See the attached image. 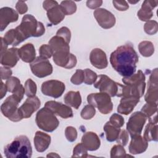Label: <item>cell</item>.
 <instances>
[{
  "label": "cell",
  "mask_w": 158,
  "mask_h": 158,
  "mask_svg": "<svg viewBox=\"0 0 158 158\" xmlns=\"http://www.w3.org/2000/svg\"><path fill=\"white\" fill-rule=\"evenodd\" d=\"M98 81L94 84V86L101 92L107 93L110 97L117 96L119 91V83H116L106 75L98 76Z\"/></svg>",
  "instance_id": "8fae6325"
},
{
  "label": "cell",
  "mask_w": 158,
  "mask_h": 158,
  "mask_svg": "<svg viewBox=\"0 0 158 158\" xmlns=\"http://www.w3.org/2000/svg\"><path fill=\"white\" fill-rule=\"evenodd\" d=\"M128 140V135L127 131L125 130H122L118 135V138L117 139V142L119 144H121L123 146L127 145Z\"/></svg>",
  "instance_id": "f6af8a7d"
},
{
  "label": "cell",
  "mask_w": 158,
  "mask_h": 158,
  "mask_svg": "<svg viewBox=\"0 0 158 158\" xmlns=\"http://www.w3.org/2000/svg\"><path fill=\"white\" fill-rule=\"evenodd\" d=\"M139 57L130 43L118 47L110 56V62L114 69L123 77L135 73Z\"/></svg>",
  "instance_id": "6da1fadb"
},
{
  "label": "cell",
  "mask_w": 158,
  "mask_h": 158,
  "mask_svg": "<svg viewBox=\"0 0 158 158\" xmlns=\"http://www.w3.org/2000/svg\"><path fill=\"white\" fill-rule=\"evenodd\" d=\"M43 8L47 11V16L50 22L56 25L61 22L65 17L60 5L56 1H44Z\"/></svg>",
  "instance_id": "30bf717a"
},
{
  "label": "cell",
  "mask_w": 158,
  "mask_h": 158,
  "mask_svg": "<svg viewBox=\"0 0 158 158\" xmlns=\"http://www.w3.org/2000/svg\"><path fill=\"white\" fill-rule=\"evenodd\" d=\"M96 113V110L94 106L88 104L85 106L81 111V117L85 120H89L92 118Z\"/></svg>",
  "instance_id": "d590c367"
},
{
  "label": "cell",
  "mask_w": 158,
  "mask_h": 158,
  "mask_svg": "<svg viewBox=\"0 0 158 158\" xmlns=\"http://www.w3.org/2000/svg\"><path fill=\"white\" fill-rule=\"evenodd\" d=\"M40 100L36 96L28 97L25 102L19 108L18 112L21 119L27 118L40 107Z\"/></svg>",
  "instance_id": "5bb4252c"
},
{
  "label": "cell",
  "mask_w": 158,
  "mask_h": 158,
  "mask_svg": "<svg viewBox=\"0 0 158 158\" xmlns=\"http://www.w3.org/2000/svg\"><path fill=\"white\" fill-rule=\"evenodd\" d=\"M19 57L25 62L31 63L36 56L35 47L31 43H27L19 49Z\"/></svg>",
  "instance_id": "4316f807"
},
{
  "label": "cell",
  "mask_w": 158,
  "mask_h": 158,
  "mask_svg": "<svg viewBox=\"0 0 158 158\" xmlns=\"http://www.w3.org/2000/svg\"><path fill=\"white\" fill-rule=\"evenodd\" d=\"M146 118L142 112H135L131 114L127 124V130L131 136L141 135Z\"/></svg>",
  "instance_id": "7c38bea8"
},
{
  "label": "cell",
  "mask_w": 158,
  "mask_h": 158,
  "mask_svg": "<svg viewBox=\"0 0 158 158\" xmlns=\"http://www.w3.org/2000/svg\"><path fill=\"white\" fill-rule=\"evenodd\" d=\"M65 135L67 139L70 142H73L77 138V131L73 127H67L65 130Z\"/></svg>",
  "instance_id": "7bdbcfd3"
},
{
  "label": "cell",
  "mask_w": 158,
  "mask_h": 158,
  "mask_svg": "<svg viewBox=\"0 0 158 158\" xmlns=\"http://www.w3.org/2000/svg\"><path fill=\"white\" fill-rule=\"evenodd\" d=\"M37 86L36 83L30 78H28L25 83V94L28 97L35 96L36 93Z\"/></svg>",
  "instance_id": "d6a6232c"
},
{
  "label": "cell",
  "mask_w": 158,
  "mask_h": 158,
  "mask_svg": "<svg viewBox=\"0 0 158 158\" xmlns=\"http://www.w3.org/2000/svg\"><path fill=\"white\" fill-rule=\"evenodd\" d=\"M12 73V70L7 67H1V78L2 80L9 79Z\"/></svg>",
  "instance_id": "c3c4849f"
},
{
  "label": "cell",
  "mask_w": 158,
  "mask_h": 158,
  "mask_svg": "<svg viewBox=\"0 0 158 158\" xmlns=\"http://www.w3.org/2000/svg\"><path fill=\"white\" fill-rule=\"evenodd\" d=\"M87 101L89 104L97 107L103 114L110 113L113 109L110 96L106 93H91L87 96Z\"/></svg>",
  "instance_id": "8992f818"
},
{
  "label": "cell",
  "mask_w": 158,
  "mask_h": 158,
  "mask_svg": "<svg viewBox=\"0 0 158 158\" xmlns=\"http://www.w3.org/2000/svg\"><path fill=\"white\" fill-rule=\"evenodd\" d=\"M65 15H72L77 10V6L72 1H62L60 5Z\"/></svg>",
  "instance_id": "1f68e13d"
},
{
  "label": "cell",
  "mask_w": 158,
  "mask_h": 158,
  "mask_svg": "<svg viewBox=\"0 0 158 158\" xmlns=\"http://www.w3.org/2000/svg\"><path fill=\"white\" fill-rule=\"evenodd\" d=\"M112 3H113L114 7L118 10H120V11L126 10L129 8V6L128 5L127 2L125 1H113Z\"/></svg>",
  "instance_id": "bcb514c9"
},
{
  "label": "cell",
  "mask_w": 158,
  "mask_h": 158,
  "mask_svg": "<svg viewBox=\"0 0 158 158\" xmlns=\"http://www.w3.org/2000/svg\"><path fill=\"white\" fill-rule=\"evenodd\" d=\"M83 71L85 75L84 83L86 85H92L94 83L98 78L97 74L89 69H86Z\"/></svg>",
  "instance_id": "74e56055"
},
{
  "label": "cell",
  "mask_w": 158,
  "mask_h": 158,
  "mask_svg": "<svg viewBox=\"0 0 158 158\" xmlns=\"http://www.w3.org/2000/svg\"><path fill=\"white\" fill-rule=\"evenodd\" d=\"M47 157H60L59 155H57V154H54V152H51L50 154H48L47 155Z\"/></svg>",
  "instance_id": "f5cc1de1"
},
{
  "label": "cell",
  "mask_w": 158,
  "mask_h": 158,
  "mask_svg": "<svg viewBox=\"0 0 158 158\" xmlns=\"http://www.w3.org/2000/svg\"><path fill=\"white\" fill-rule=\"evenodd\" d=\"M44 107L50 109L54 114H56L63 118L72 117L73 115V111L69 106L57 101H48L46 102Z\"/></svg>",
  "instance_id": "e0dca14e"
},
{
  "label": "cell",
  "mask_w": 158,
  "mask_h": 158,
  "mask_svg": "<svg viewBox=\"0 0 158 158\" xmlns=\"http://www.w3.org/2000/svg\"><path fill=\"white\" fill-rule=\"evenodd\" d=\"M32 73L38 78H44L52 73V66L48 59L38 56L30 64Z\"/></svg>",
  "instance_id": "9c48e42d"
},
{
  "label": "cell",
  "mask_w": 158,
  "mask_h": 158,
  "mask_svg": "<svg viewBox=\"0 0 158 158\" xmlns=\"http://www.w3.org/2000/svg\"><path fill=\"white\" fill-rule=\"evenodd\" d=\"M7 91V89L6 84H4L1 81V99H2L3 97L6 94V92Z\"/></svg>",
  "instance_id": "f907efd6"
},
{
  "label": "cell",
  "mask_w": 158,
  "mask_h": 158,
  "mask_svg": "<svg viewBox=\"0 0 158 158\" xmlns=\"http://www.w3.org/2000/svg\"><path fill=\"white\" fill-rule=\"evenodd\" d=\"M1 54L2 53H4L7 50L8 44L4 41L3 38L1 37Z\"/></svg>",
  "instance_id": "816d5d0a"
},
{
  "label": "cell",
  "mask_w": 158,
  "mask_h": 158,
  "mask_svg": "<svg viewBox=\"0 0 158 158\" xmlns=\"http://www.w3.org/2000/svg\"><path fill=\"white\" fill-rule=\"evenodd\" d=\"M157 22L155 20H148L144 26V31L150 35L157 33Z\"/></svg>",
  "instance_id": "f35d334b"
},
{
  "label": "cell",
  "mask_w": 158,
  "mask_h": 158,
  "mask_svg": "<svg viewBox=\"0 0 158 158\" xmlns=\"http://www.w3.org/2000/svg\"><path fill=\"white\" fill-rule=\"evenodd\" d=\"M65 88L64 83L56 80L46 81L43 82L41 85V91L43 94L54 98L60 97L64 92Z\"/></svg>",
  "instance_id": "4fadbf2b"
},
{
  "label": "cell",
  "mask_w": 158,
  "mask_h": 158,
  "mask_svg": "<svg viewBox=\"0 0 158 158\" xmlns=\"http://www.w3.org/2000/svg\"><path fill=\"white\" fill-rule=\"evenodd\" d=\"M40 56L46 59H49L53 54L52 51L49 44H43L39 49Z\"/></svg>",
  "instance_id": "b9f144b4"
},
{
  "label": "cell",
  "mask_w": 158,
  "mask_h": 158,
  "mask_svg": "<svg viewBox=\"0 0 158 158\" xmlns=\"http://www.w3.org/2000/svg\"><path fill=\"white\" fill-rule=\"evenodd\" d=\"M157 104L154 103H146L141 108V112L146 116V117L150 118L157 111Z\"/></svg>",
  "instance_id": "8d00e7d4"
},
{
  "label": "cell",
  "mask_w": 158,
  "mask_h": 158,
  "mask_svg": "<svg viewBox=\"0 0 158 158\" xmlns=\"http://www.w3.org/2000/svg\"><path fill=\"white\" fill-rule=\"evenodd\" d=\"M145 75L141 70L130 77H123L122 81L125 85L119 83V91L117 96L140 98L145 90Z\"/></svg>",
  "instance_id": "7a4b0ae2"
},
{
  "label": "cell",
  "mask_w": 158,
  "mask_h": 158,
  "mask_svg": "<svg viewBox=\"0 0 158 158\" xmlns=\"http://www.w3.org/2000/svg\"><path fill=\"white\" fill-rule=\"evenodd\" d=\"M143 138L147 141H157V116L155 115L154 118H149V123L146 127Z\"/></svg>",
  "instance_id": "83f0119b"
},
{
  "label": "cell",
  "mask_w": 158,
  "mask_h": 158,
  "mask_svg": "<svg viewBox=\"0 0 158 158\" xmlns=\"http://www.w3.org/2000/svg\"><path fill=\"white\" fill-rule=\"evenodd\" d=\"M157 1H144L138 12V17L141 21H148L153 15L152 9L157 6Z\"/></svg>",
  "instance_id": "484cf974"
},
{
  "label": "cell",
  "mask_w": 158,
  "mask_h": 158,
  "mask_svg": "<svg viewBox=\"0 0 158 158\" xmlns=\"http://www.w3.org/2000/svg\"><path fill=\"white\" fill-rule=\"evenodd\" d=\"M4 152L7 158H30L32 155V148L28 137L20 135L5 146Z\"/></svg>",
  "instance_id": "277c9868"
},
{
  "label": "cell",
  "mask_w": 158,
  "mask_h": 158,
  "mask_svg": "<svg viewBox=\"0 0 158 158\" xmlns=\"http://www.w3.org/2000/svg\"><path fill=\"white\" fill-rule=\"evenodd\" d=\"M127 157L123 146L121 144L114 145L110 151V157Z\"/></svg>",
  "instance_id": "e575fe53"
},
{
  "label": "cell",
  "mask_w": 158,
  "mask_h": 158,
  "mask_svg": "<svg viewBox=\"0 0 158 158\" xmlns=\"http://www.w3.org/2000/svg\"><path fill=\"white\" fill-rule=\"evenodd\" d=\"M35 122L40 129L47 132L53 131L59 125V121L55 114L45 107L41 108L37 112Z\"/></svg>",
  "instance_id": "5b68a950"
},
{
  "label": "cell",
  "mask_w": 158,
  "mask_h": 158,
  "mask_svg": "<svg viewBox=\"0 0 158 158\" xmlns=\"http://www.w3.org/2000/svg\"><path fill=\"white\" fill-rule=\"evenodd\" d=\"M21 100L15 94L7 97L1 106V110L3 115L13 122L21 120L19 112L18 106Z\"/></svg>",
  "instance_id": "52a82bcc"
},
{
  "label": "cell",
  "mask_w": 158,
  "mask_h": 158,
  "mask_svg": "<svg viewBox=\"0 0 158 158\" xmlns=\"http://www.w3.org/2000/svg\"><path fill=\"white\" fill-rule=\"evenodd\" d=\"M89 60L93 66L99 69H105L108 65L107 56L105 52L99 48L93 49L91 51Z\"/></svg>",
  "instance_id": "d6986e66"
},
{
  "label": "cell",
  "mask_w": 158,
  "mask_h": 158,
  "mask_svg": "<svg viewBox=\"0 0 158 158\" xmlns=\"http://www.w3.org/2000/svg\"><path fill=\"white\" fill-rule=\"evenodd\" d=\"M81 143L88 151H96L100 145L101 141L96 133L92 131H88L84 133L81 138Z\"/></svg>",
  "instance_id": "603a6c76"
},
{
  "label": "cell",
  "mask_w": 158,
  "mask_h": 158,
  "mask_svg": "<svg viewBox=\"0 0 158 158\" xmlns=\"http://www.w3.org/2000/svg\"><path fill=\"white\" fill-rule=\"evenodd\" d=\"M109 122L114 126L117 128H120L123 125L125 121L122 115L115 113L110 117Z\"/></svg>",
  "instance_id": "60d3db41"
},
{
  "label": "cell",
  "mask_w": 158,
  "mask_h": 158,
  "mask_svg": "<svg viewBox=\"0 0 158 158\" xmlns=\"http://www.w3.org/2000/svg\"><path fill=\"white\" fill-rule=\"evenodd\" d=\"M56 35L62 37L68 43H70L71 38V33L70 30L67 27H63L59 29L56 33Z\"/></svg>",
  "instance_id": "ee69618b"
},
{
  "label": "cell",
  "mask_w": 158,
  "mask_h": 158,
  "mask_svg": "<svg viewBox=\"0 0 158 158\" xmlns=\"http://www.w3.org/2000/svg\"><path fill=\"white\" fill-rule=\"evenodd\" d=\"M85 75L84 71L81 69H78L76 70V72L74 75L71 77L70 81L74 85H81L83 82H84Z\"/></svg>",
  "instance_id": "ab89813d"
},
{
  "label": "cell",
  "mask_w": 158,
  "mask_h": 158,
  "mask_svg": "<svg viewBox=\"0 0 158 158\" xmlns=\"http://www.w3.org/2000/svg\"><path fill=\"white\" fill-rule=\"evenodd\" d=\"M138 49L140 54L144 57H149L154 52V47L151 41H144L138 45Z\"/></svg>",
  "instance_id": "4dcf8cb0"
},
{
  "label": "cell",
  "mask_w": 158,
  "mask_h": 158,
  "mask_svg": "<svg viewBox=\"0 0 158 158\" xmlns=\"http://www.w3.org/2000/svg\"><path fill=\"white\" fill-rule=\"evenodd\" d=\"M104 130L106 133V139L109 142L116 141L121 131L120 128L114 126L109 122V121L104 126Z\"/></svg>",
  "instance_id": "f546056e"
},
{
  "label": "cell",
  "mask_w": 158,
  "mask_h": 158,
  "mask_svg": "<svg viewBox=\"0 0 158 158\" xmlns=\"http://www.w3.org/2000/svg\"><path fill=\"white\" fill-rule=\"evenodd\" d=\"M139 98L135 97H122L120 104L117 107V112L119 114L128 115L134 107L139 102Z\"/></svg>",
  "instance_id": "7402d4cb"
},
{
  "label": "cell",
  "mask_w": 158,
  "mask_h": 158,
  "mask_svg": "<svg viewBox=\"0 0 158 158\" xmlns=\"http://www.w3.org/2000/svg\"><path fill=\"white\" fill-rule=\"evenodd\" d=\"M6 85L9 92L16 95L22 101L25 91V88L20 84V81L18 78L15 77H10L7 80Z\"/></svg>",
  "instance_id": "cb8c5ba5"
},
{
  "label": "cell",
  "mask_w": 158,
  "mask_h": 158,
  "mask_svg": "<svg viewBox=\"0 0 158 158\" xmlns=\"http://www.w3.org/2000/svg\"><path fill=\"white\" fill-rule=\"evenodd\" d=\"M131 140L129 145V152L132 154H138L144 152L148 148V141L141 136L136 135L131 136Z\"/></svg>",
  "instance_id": "ffe728a7"
},
{
  "label": "cell",
  "mask_w": 158,
  "mask_h": 158,
  "mask_svg": "<svg viewBox=\"0 0 158 158\" xmlns=\"http://www.w3.org/2000/svg\"><path fill=\"white\" fill-rule=\"evenodd\" d=\"M93 14L99 25L104 29L110 28L115 23L114 15L106 9H98L94 10Z\"/></svg>",
  "instance_id": "9a60e30c"
},
{
  "label": "cell",
  "mask_w": 158,
  "mask_h": 158,
  "mask_svg": "<svg viewBox=\"0 0 158 158\" xmlns=\"http://www.w3.org/2000/svg\"><path fill=\"white\" fill-rule=\"evenodd\" d=\"M15 8L20 14H23L26 13L28 10V7L25 4V1H18L16 4Z\"/></svg>",
  "instance_id": "7dc6e473"
},
{
  "label": "cell",
  "mask_w": 158,
  "mask_h": 158,
  "mask_svg": "<svg viewBox=\"0 0 158 158\" xmlns=\"http://www.w3.org/2000/svg\"><path fill=\"white\" fill-rule=\"evenodd\" d=\"M51 143V136L42 131L36 132L34 137V145L36 150L39 152L45 151Z\"/></svg>",
  "instance_id": "d4e9b609"
},
{
  "label": "cell",
  "mask_w": 158,
  "mask_h": 158,
  "mask_svg": "<svg viewBox=\"0 0 158 158\" xmlns=\"http://www.w3.org/2000/svg\"><path fill=\"white\" fill-rule=\"evenodd\" d=\"M52 56L54 63L58 66L70 69L77 64V58L75 56L70 53V48L55 51Z\"/></svg>",
  "instance_id": "ba28073f"
},
{
  "label": "cell",
  "mask_w": 158,
  "mask_h": 158,
  "mask_svg": "<svg viewBox=\"0 0 158 158\" xmlns=\"http://www.w3.org/2000/svg\"><path fill=\"white\" fill-rule=\"evenodd\" d=\"M72 157H87L88 155V150L84 146V145L81 143L77 144L73 151Z\"/></svg>",
  "instance_id": "836d02e7"
},
{
  "label": "cell",
  "mask_w": 158,
  "mask_h": 158,
  "mask_svg": "<svg viewBox=\"0 0 158 158\" xmlns=\"http://www.w3.org/2000/svg\"><path fill=\"white\" fill-rule=\"evenodd\" d=\"M157 69H155L149 77L148 90L144 99L147 103L157 104Z\"/></svg>",
  "instance_id": "2e32d148"
},
{
  "label": "cell",
  "mask_w": 158,
  "mask_h": 158,
  "mask_svg": "<svg viewBox=\"0 0 158 158\" xmlns=\"http://www.w3.org/2000/svg\"><path fill=\"white\" fill-rule=\"evenodd\" d=\"M65 103L71 107L78 109L81 104V97L79 91H69L64 98Z\"/></svg>",
  "instance_id": "f1b7e54d"
},
{
  "label": "cell",
  "mask_w": 158,
  "mask_h": 158,
  "mask_svg": "<svg viewBox=\"0 0 158 158\" xmlns=\"http://www.w3.org/2000/svg\"><path fill=\"white\" fill-rule=\"evenodd\" d=\"M102 1H86V6L90 9H96L101 6Z\"/></svg>",
  "instance_id": "681fc988"
},
{
  "label": "cell",
  "mask_w": 158,
  "mask_h": 158,
  "mask_svg": "<svg viewBox=\"0 0 158 158\" xmlns=\"http://www.w3.org/2000/svg\"><path fill=\"white\" fill-rule=\"evenodd\" d=\"M19 43H20L30 37H39L45 32L43 24L38 22L30 14L25 15L20 25L14 28Z\"/></svg>",
  "instance_id": "3957f363"
},
{
  "label": "cell",
  "mask_w": 158,
  "mask_h": 158,
  "mask_svg": "<svg viewBox=\"0 0 158 158\" xmlns=\"http://www.w3.org/2000/svg\"><path fill=\"white\" fill-rule=\"evenodd\" d=\"M19 49L12 48L7 49L1 54V64L7 67H14L19 60Z\"/></svg>",
  "instance_id": "44dd1931"
},
{
  "label": "cell",
  "mask_w": 158,
  "mask_h": 158,
  "mask_svg": "<svg viewBox=\"0 0 158 158\" xmlns=\"http://www.w3.org/2000/svg\"><path fill=\"white\" fill-rule=\"evenodd\" d=\"M19 15L12 8L4 7L0 9V29L2 31L11 22L17 21Z\"/></svg>",
  "instance_id": "ac0fdd59"
}]
</instances>
